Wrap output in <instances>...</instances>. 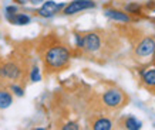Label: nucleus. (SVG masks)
Returning <instances> with one entry per match:
<instances>
[{
	"mask_svg": "<svg viewBox=\"0 0 155 130\" xmlns=\"http://www.w3.org/2000/svg\"><path fill=\"white\" fill-rule=\"evenodd\" d=\"M121 37L118 32L103 28L75 32V50L85 60L107 64L122 50Z\"/></svg>",
	"mask_w": 155,
	"mask_h": 130,
	"instance_id": "obj_1",
	"label": "nucleus"
},
{
	"mask_svg": "<svg viewBox=\"0 0 155 130\" xmlns=\"http://www.w3.org/2000/svg\"><path fill=\"white\" fill-rule=\"evenodd\" d=\"M38 58L43 64L44 75H56L66 71L71 64L74 50L58 34H47L37 45Z\"/></svg>",
	"mask_w": 155,
	"mask_h": 130,
	"instance_id": "obj_2",
	"label": "nucleus"
},
{
	"mask_svg": "<svg viewBox=\"0 0 155 130\" xmlns=\"http://www.w3.org/2000/svg\"><path fill=\"white\" fill-rule=\"evenodd\" d=\"M30 64L27 57L12 54L0 58V88L23 86L30 75Z\"/></svg>",
	"mask_w": 155,
	"mask_h": 130,
	"instance_id": "obj_3",
	"label": "nucleus"
},
{
	"mask_svg": "<svg viewBox=\"0 0 155 130\" xmlns=\"http://www.w3.org/2000/svg\"><path fill=\"white\" fill-rule=\"evenodd\" d=\"M122 37H127L131 44V58L137 62H144L155 51V36L144 32L140 28L125 26L120 30Z\"/></svg>",
	"mask_w": 155,
	"mask_h": 130,
	"instance_id": "obj_4",
	"label": "nucleus"
},
{
	"mask_svg": "<svg viewBox=\"0 0 155 130\" xmlns=\"http://www.w3.org/2000/svg\"><path fill=\"white\" fill-rule=\"evenodd\" d=\"M98 102L100 106L103 107V110H105L108 115H113L127 106L130 102V98L121 88L110 86V88L104 89L103 93L100 95Z\"/></svg>",
	"mask_w": 155,
	"mask_h": 130,
	"instance_id": "obj_5",
	"label": "nucleus"
},
{
	"mask_svg": "<svg viewBox=\"0 0 155 130\" xmlns=\"http://www.w3.org/2000/svg\"><path fill=\"white\" fill-rule=\"evenodd\" d=\"M95 7V2L93 0H73L71 3L66 5V7L63 9L61 13L64 16H73L75 13H80V11H84V10L88 9H94Z\"/></svg>",
	"mask_w": 155,
	"mask_h": 130,
	"instance_id": "obj_6",
	"label": "nucleus"
},
{
	"mask_svg": "<svg viewBox=\"0 0 155 130\" xmlns=\"http://www.w3.org/2000/svg\"><path fill=\"white\" fill-rule=\"evenodd\" d=\"M104 14L105 17L111 19L113 21H117V23H124V24H130L134 21L132 16L127 11H122V10H117V9H105L104 10Z\"/></svg>",
	"mask_w": 155,
	"mask_h": 130,
	"instance_id": "obj_7",
	"label": "nucleus"
},
{
	"mask_svg": "<svg viewBox=\"0 0 155 130\" xmlns=\"http://www.w3.org/2000/svg\"><path fill=\"white\" fill-rule=\"evenodd\" d=\"M141 85L155 96V67H151L141 74Z\"/></svg>",
	"mask_w": 155,
	"mask_h": 130,
	"instance_id": "obj_8",
	"label": "nucleus"
},
{
	"mask_svg": "<svg viewBox=\"0 0 155 130\" xmlns=\"http://www.w3.org/2000/svg\"><path fill=\"white\" fill-rule=\"evenodd\" d=\"M64 7H66V5H57L54 2H47V3H44V6H43L41 9L38 10V14L43 16V17H50L53 14L58 13Z\"/></svg>",
	"mask_w": 155,
	"mask_h": 130,
	"instance_id": "obj_9",
	"label": "nucleus"
},
{
	"mask_svg": "<svg viewBox=\"0 0 155 130\" xmlns=\"http://www.w3.org/2000/svg\"><path fill=\"white\" fill-rule=\"evenodd\" d=\"M118 127L121 129H130V130H135L141 127V122H138L135 117L132 116H124L118 120Z\"/></svg>",
	"mask_w": 155,
	"mask_h": 130,
	"instance_id": "obj_10",
	"label": "nucleus"
},
{
	"mask_svg": "<svg viewBox=\"0 0 155 130\" xmlns=\"http://www.w3.org/2000/svg\"><path fill=\"white\" fill-rule=\"evenodd\" d=\"M13 102V95L9 88H0V107H7Z\"/></svg>",
	"mask_w": 155,
	"mask_h": 130,
	"instance_id": "obj_11",
	"label": "nucleus"
},
{
	"mask_svg": "<svg viewBox=\"0 0 155 130\" xmlns=\"http://www.w3.org/2000/svg\"><path fill=\"white\" fill-rule=\"evenodd\" d=\"M142 10V6L140 3H130L125 6V11L130 14H140Z\"/></svg>",
	"mask_w": 155,
	"mask_h": 130,
	"instance_id": "obj_12",
	"label": "nucleus"
},
{
	"mask_svg": "<svg viewBox=\"0 0 155 130\" xmlns=\"http://www.w3.org/2000/svg\"><path fill=\"white\" fill-rule=\"evenodd\" d=\"M12 21H13L14 24H19V26H21V24H26L30 21V19H28L27 16H24V14H14L13 19H12Z\"/></svg>",
	"mask_w": 155,
	"mask_h": 130,
	"instance_id": "obj_13",
	"label": "nucleus"
},
{
	"mask_svg": "<svg viewBox=\"0 0 155 130\" xmlns=\"http://www.w3.org/2000/svg\"><path fill=\"white\" fill-rule=\"evenodd\" d=\"M151 65L155 67V51H154V54H152V58H151Z\"/></svg>",
	"mask_w": 155,
	"mask_h": 130,
	"instance_id": "obj_14",
	"label": "nucleus"
}]
</instances>
